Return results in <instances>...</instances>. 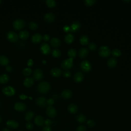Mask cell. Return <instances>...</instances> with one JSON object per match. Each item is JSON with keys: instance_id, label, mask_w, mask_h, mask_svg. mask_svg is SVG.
<instances>
[{"instance_id": "cell-1", "label": "cell", "mask_w": 131, "mask_h": 131, "mask_svg": "<svg viewBox=\"0 0 131 131\" xmlns=\"http://www.w3.org/2000/svg\"><path fill=\"white\" fill-rule=\"evenodd\" d=\"M37 89L41 93H46L50 90V85L47 81H42L38 84Z\"/></svg>"}, {"instance_id": "cell-2", "label": "cell", "mask_w": 131, "mask_h": 131, "mask_svg": "<svg viewBox=\"0 0 131 131\" xmlns=\"http://www.w3.org/2000/svg\"><path fill=\"white\" fill-rule=\"evenodd\" d=\"M12 26L15 30H21L25 26V22L23 19L18 18L14 20Z\"/></svg>"}, {"instance_id": "cell-3", "label": "cell", "mask_w": 131, "mask_h": 131, "mask_svg": "<svg viewBox=\"0 0 131 131\" xmlns=\"http://www.w3.org/2000/svg\"><path fill=\"white\" fill-rule=\"evenodd\" d=\"M98 53L101 57H106L110 55L111 50L108 47L106 46H103L99 48Z\"/></svg>"}, {"instance_id": "cell-4", "label": "cell", "mask_w": 131, "mask_h": 131, "mask_svg": "<svg viewBox=\"0 0 131 131\" xmlns=\"http://www.w3.org/2000/svg\"><path fill=\"white\" fill-rule=\"evenodd\" d=\"M73 59L69 58L62 61L61 64V67L63 69L68 70L73 66Z\"/></svg>"}, {"instance_id": "cell-5", "label": "cell", "mask_w": 131, "mask_h": 131, "mask_svg": "<svg viewBox=\"0 0 131 131\" xmlns=\"http://www.w3.org/2000/svg\"><path fill=\"white\" fill-rule=\"evenodd\" d=\"M2 92L4 94L8 96H12L14 95L15 93L14 89L11 86H7L3 88L2 89Z\"/></svg>"}, {"instance_id": "cell-6", "label": "cell", "mask_w": 131, "mask_h": 131, "mask_svg": "<svg viewBox=\"0 0 131 131\" xmlns=\"http://www.w3.org/2000/svg\"><path fill=\"white\" fill-rule=\"evenodd\" d=\"M80 68L83 72H88L91 71L92 67L89 61L83 60L80 63Z\"/></svg>"}, {"instance_id": "cell-7", "label": "cell", "mask_w": 131, "mask_h": 131, "mask_svg": "<svg viewBox=\"0 0 131 131\" xmlns=\"http://www.w3.org/2000/svg\"><path fill=\"white\" fill-rule=\"evenodd\" d=\"M7 38L8 40L11 42H14L16 41L18 39V36L14 31H9L7 34Z\"/></svg>"}, {"instance_id": "cell-8", "label": "cell", "mask_w": 131, "mask_h": 131, "mask_svg": "<svg viewBox=\"0 0 131 131\" xmlns=\"http://www.w3.org/2000/svg\"><path fill=\"white\" fill-rule=\"evenodd\" d=\"M43 73L41 69L37 68L33 72V79L36 80H40L42 78Z\"/></svg>"}, {"instance_id": "cell-9", "label": "cell", "mask_w": 131, "mask_h": 131, "mask_svg": "<svg viewBox=\"0 0 131 131\" xmlns=\"http://www.w3.org/2000/svg\"><path fill=\"white\" fill-rule=\"evenodd\" d=\"M46 114L49 117L51 118H54L56 116L57 112L53 106L49 105L46 109Z\"/></svg>"}, {"instance_id": "cell-10", "label": "cell", "mask_w": 131, "mask_h": 131, "mask_svg": "<svg viewBox=\"0 0 131 131\" xmlns=\"http://www.w3.org/2000/svg\"><path fill=\"white\" fill-rule=\"evenodd\" d=\"M40 50L41 52L45 55L49 54L51 51V49L49 45L45 42L42 43L40 47Z\"/></svg>"}, {"instance_id": "cell-11", "label": "cell", "mask_w": 131, "mask_h": 131, "mask_svg": "<svg viewBox=\"0 0 131 131\" xmlns=\"http://www.w3.org/2000/svg\"><path fill=\"white\" fill-rule=\"evenodd\" d=\"M36 104L39 107H45L47 104V100L44 97H38L36 100Z\"/></svg>"}, {"instance_id": "cell-12", "label": "cell", "mask_w": 131, "mask_h": 131, "mask_svg": "<svg viewBox=\"0 0 131 131\" xmlns=\"http://www.w3.org/2000/svg\"><path fill=\"white\" fill-rule=\"evenodd\" d=\"M14 108L16 111H19V112H23L24 111L26 108V105L25 103L18 102H16L14 105Z\"/></svg>"}, {"instance_id": "cell-13", "label": "cell", "mask_w": 131, "mask_h": 131, "mask_svg": "<svg viewBox=\"0 0 131 131\" xmlns=\"http://www.w3.org/2000/svg\"><path fill=\"white\" fill-rule=\"evenodd\" d=\"M55 18V15L51 12L46 13L43 17L45 21L49 23L53 22Z\"/></svg>"}, {"instance_id": "cell-14", "label": "cell", "mask_w": 131, "mask_h": 131, "mask_svg": "<svg viewBox=\"0 0 131 131\" xmlns=\"http://www.w3.org/2000/svg\"><path fill=\"white\" fill-rule=\"evenodd\" d=\"M42 39V35L39 33H35L31 37V41L34 43H38L40 42Z\"/></svg>"}, {"instance_id": "cell-15", "label": "cell", "mask_w": 131, "mask_h": 131, "mask_svg": "<svg viewBox=\"0 0 131 131\" xmlns=\"http://www.w3.org/2000/svg\"><path fill=\"white\" fill-rule=\"evenodd\" d=\"M34 84V79L32 77H29L26 78L23 82V84L25 86L29 88L33 85Z\"/></svg>"}, {"instance_id": "cell-16", "label": "cell", "mask_w": 131, "mask_h": 131, "mask_svg": "<svg viewBox=\"0 0 131 131\" xmlns=\"http://www.w3.org/2000/svg\"><path fill=\"white\" fill-rule=\"evenodd\" d=\"M34 122L35 124L39 126H42L45 124V120L43 117L40 115H38L35 117L34 119Z\"/></svg>"}, {"instance_id": "cell-17", "label": "cell", "mask_w": 131, "mask_h": 131, "mask_svg": "<svg viewBox=\"0 0 131 131\" xmlns=\"http://www.w3.org/2000/svg\"><path fill=\"white\" fill-rule=\"evenodd\" d=\"M80 28V24L79 21H76L73 22L70 27V31L72 32H77Z\"/></svg>"}, {"instance_id": "cell-18", "label": "cell", "mask_w": 131, "mask_h": 131, "mask_svg": "<svg viewBox=\"0 0 131 131\" xmlns=\"http://www.w3.org/2000/svg\"><path fill=\"white\" fill-rule=\"evenodd\" d=\"M6 124L8 127L13 128V129L16 128L19 125L18 123L13 120H10L7 121Z\"/></svg>"}, {"instance_id": "cell-19", "label": "cell", "mask_w": 131, "mask_h": 131, "mask_svg": "<svg viewBox=\"0 0 131 131\" xmlns=\"http://www.w3.org/2000/svg\"><path fill=\"white\" fill-rule=\"evenodd\" d=\"M50 74L52 76L55 77H57L60 76L61 74V71L58 68H54L50 71Z\"/></svg>"}, {"instance_id": "cell-20", "label": "cell", "mask_w": 131, "mask_h": 131, "mask_svg": "<svg viewBox=\"0 0 131 131\" xmlns=\"http://www.w3.org/2000/svg\"><path fill=\"white\" fill-rule=\"evenodd\" d=\"M72 92L69 89H66L63 90L61 94V97L64 99H69L72 96Z\"/></svg>"}, {"instance_id": "cell-21", "label": "cell", "mask_w": 131, "mask_h": 131, "mask_svg": "<svg viewBox=\"0 0 131 131\" xmlns=\"http://www.w3.org/2000/svg\"><path fill=\"white\" fill-rule=\"evenodd\" d=\"M50 44L53 47H58L60 45V40L57 37H53L50 40Z\"/></svg>"}, {"instance_id": "cell-22", "label": "cell", "mask_w": 131, "mask_h": 131, "mask_svg": "<svg viewBox=\"0 0 131 131\" xmlns=\"http://www.w3.org/2000/svg\"><path fill=\"white\" fill-rule=\"evenodd\" d=\"M89 53L88 50L85 48H82L80 49L78 52V55L81 58L86 57Z\"/></svg>"}, {"instance_id": "cell-23", "label": "cell", "mask_w": 131, "mask_h": 131, "mask_svg": "<svg viewBox=\"0 0 131 131\" xmlns=\"http://www.w3.org/2000/svg\"><path fill=\"white\" fill-rule=\"evenodd\" d=\"M117 64V60L115 57L110 58L107 62V64L110 68H114Z\"/></svg>"}, {"instance_id": "cell-24", "label": "cell", "mask_w": 131, "mask_h": 131, "mask_svg": "<svg viewBox=\"0 0 131 131\" xmlns=\"http://www.w3.org/2000/svg\"><path fill=\"white\" fill-rule=\"evenodd\" d=\"M68 110L71 114H74L77 113L78 111V107L76 105L71 103L68 106Z\"/></svg>"}, {"instance_id": "cell-25", "label": "cell", "mask_w": 131, "mask_h": 131, "mask_svg": "<svg viewBox=\"0 0 131 131\" xmlns=\"http://www.w3.org/2000/svg\"><path fill=\"white\" fill-rule=\"evenodd\" d=\"M74 79L75 82H80L83 80V76L81 72H78L75 74L74 76Z\"/></svg>"}, {"instance_id": "cell-26", "label": "cell", "mask_w": 131, "mask_h": 131, "mask_svg": "<svg viewBox=\"0 0 131 131\" xmlns=\"http://www.w3.org/2000/svg\"><path fill=\"white\" fill-rule=\"evenodd\" d=\"M29 36V32L27 30H23L19 32L18 34V37L21 39H26Z\"/></svg>"}, {"instance_id": "cell-27", "label": "cell", "mask_w": 131, "mask_h": 131, "mask_svg": "<svg viewBox=\"0 0 131 131\" xmlns=\"http://www.w3.org/2000/svg\"><path fill=\"white\" fill-rule=\"evenodd\" d=\"M9 62L8 58L4 55H0V64L1 66H7Z\"/></svg>"}, {"instance_id": "cell-28", "label": "cell", "mask_w": 131, "mask_h": 131, "mask_svg": "<svg viewBox=\"0 0 131 131\" xmlns=\"http://www.w3.org/2000/svg\"><path fill=\"white\" fill-rule=\"evenodd\" d=\"M9 79V77L7 74H2L0 75V83H7Z\"/></svg>"}, {"instance_id": "cell-29", "label": "cell", "mask_w": 131, "mask_h": 131, "mask_svg": "<svg viewBox=\"0 0 131 131\" xmlns=\"http://www.w3.org/2000/svg\"><path fill=\"white\" fill-rule=\"evenodd\" d=\"M74 39V35L72 34L68 33L64 37V40L66 43H72Z\"/></svg>"}, {"instance_id": "cell-30", "label": "cell", "mask_w": 131, "mask_h": 131, "mask_svg": "<svg viewBox=\"0 0 131 131\" xmlns=\"http://www.w3.org/2000/svg\"><path fill=\"white\" fill-rule=\"evenodd\" d=\"M79 40L82 45H86L89 42V38L86 35H83L80 37Z\"/></svg>"}, {"instance_id": "cell-31", "label": "cell", "mask_w": 131, "mask_h": 131, "mask_svg": "<svg viewBox=\"0 0 131 131\" xmlns=\"http://www.w3.org/2000/svg\"><path fill=\"white\" fill-rule=\"evenodd\" d=\"M76 120L77 121L80 123H84L86 120V118L85 117V116L82 114H79L76 117Z\"/></svg>"}, {"instance_id": "cell-32", "label": "cell", "mask_w": 131, "mask_h": 131, "mask_svg": "<svg viewBox=\"0 0 131 131\" xmlns=\"http://www.w3.org/2000/svg\"><path fill=\"white\" fill-rule=\"evenodd\" d=\"M68 55L70 58L73 59L76 55V51L74 49H70L68 52Z\"/></svg>"}, {"instance_id": "cell-33", "label": "cell", "mask_w": 131, "mask_h": 131, "mask_svg": "<svg viewBox=\"0 0 131 131\" xmlns=\"http://www.w3.org/2000/svg\"><path fill=\"white\" fill-rule=\"evenodd\" d=\"M33 116H34L33 112L30 111H28L26 113L25 118V119H26V121H29L32 119Z\"/></svg>"}, {"instance_id": "cell-34", "label": "cell", "mask_w": 131, "mask_h": 131, "mask_svg": "<svg viewBox=\"0 0 131 131\" xmlns=\"http://www.w3.org/2000/svg\"><path fill=\"white\" fill-rule=\"evenodd\" d=\"M28 26H29V28L31 29V30H35L36 29H37L38 28V24L34 21H31L29 24H28Z\"/></svg>"}, {"instance_id": "cell-35", "label": "cell", "mask_w": 131, "mask_h": 131, "mask_svg": "<svg viewBox=\"0 0 131 131\" xmlns=\"http://www.w3.org/2000/svg\"><path fill=\"white\" fill-rule=\"evenodd\" d=\"M61 52L59 50L57 49H54L52 52V55L53 57H55V58H57L58 57H59L61 55Z\"/></svg>"}, {"instance_id": "cell-36", "label": "cell", "mask_w": 131, "mask_h": 131, "mask_svg": "<svg viewBox=\"0 0 131 131\" xmlns=\"http://www.w3.org/2000/svg\"><path fill=\"white\" fill-rule=\"evenodd\" d=\"M46 5L50 8H53L56 5V2L54 0H47L46 1Z\"/></svg>"}, {"instance_id": "cell-37", "label": "cell", "mask_w": 131, "mask_h": 131, "mask_svg": "<svg viewBox=\"0 0 131 131\" xmlns=\"http://www.w3.org/2000/svg\"><path fill=\"white\" fill-rule=\"evenodd\" d=\"M112 54L114 57H119L121 55V52L118 49H114L112 51Z\"/></svg>"}, {"instance_id": "cell-38", "label": "cell", "mask_w": 131, "mask_h": 131, "mask_svg": "<svg viewBox=\"0 0 131 131\" xmlns=\"http://www.w3.org/2000/svg\"><path fill=\"white\" fill-rule=\"evenodd\" d=\"M32 73V70L30 68H26L23 69V73L25 76H29Z\"/></svg>"}, {"instance_id": "cell-39", "label": "cell", "mask_w": 131, "mask_h": 131, "mask_svg": "<svg viewBox=\"0 0 131 131\" xmlns=\"http://www.w3.org/2000/svg\"><path fill=\"white\" fill-rule=\"evenodd\" d=\"M84 2L86 6H90L94 5L96 1L95 0H85Z\"/></svg>"}, {"instance_id": "cell-40", "label": "cell", "mask_w": 131, "mask_h": 131, "mask_svg": "<svg viewBox=\"0 0 131 131\" xmlns=\"http://www.w3.org/2000/svg\"><path fill=\"white\" fill-rule=\"evenodd\" d=\"M86 124L89 127H93L95 125V122L93 120L90 119L86 121Z\"/></svg>"}, {"instance_id": "cell-41", "label": "cell", "mask_w": 131, "mask_h": 131, "mask_svg": "<svg viewBox=\"0 0 131 131\" xmlns=\"http://www.w3.org/2000/svg\"><path fill=\"white\" fill-rule=\"evenodd\" d=\"M76 131H86V128L85 126L81 125L77 127Z\"/></svg>"}, {"instance_id": "cell-42", "label": "cell", "mask_w": 131, "mask_h": 131, "mask_svg": "<svg viewBox=\"0 0 131 131\" xmlns=\"http://www.w3.org/2000/svg\"><path fill=\"white\" fill-rule=\"evenodd\" d=\"M89 48L91 51H94L96 49V45L95 43L91 42L89 45Z\"/></svg>"}, {"instance_id": "cell-43", "label": "cell", "mask_w": 131, "mask_h": 131, "mask_svg": "<svg viewBox=\"0 0 131 131\" xmlns=\"http://www.w3.org/2000/svg\"><path fill=\"white\" fill-rule=\"evenodd\" d=\"M33 124L31 122H29L26 124V128L28 130L32 129L33 128Z\"/></svg>"}, {"instance_id": "cell-44", "label": "cell", "mask_w": 131, "mask_h": 131, "mask_svg": "<svg viewBox=\"0 0 131 131\" xmlns=\"http://www.w3.org/2000/svg\"><path fill=\"white\" fill-rule=\"evenodd\" d=\"M54 103V100L53 98H50L47 100V104L49 106H52Z\"/></svg>"}, {"instance_id": "cell-45", "label": "cell", "mask_w": 131, "mask_h": 131, "mask_svg": "<svg viewBox=\"0 0 131 131\" xmlns=\"http://www.w3.org/2000/svg\"><path fill=\"white\" fill-rule=\"evenodd\" d=\"M63 76L66 77H69L71 76V73L69 71H66L63 72Z\"/></svg>"}, {"instance_id": "cell-46", "label": "cell", "mask_w": 131, "mask_h": 131, "mask_svg": "<svg viewBox=\"0 0 131 131\" xmlns=\"http://www.w3.org/2000/svg\"><path fill=\"white\" fill-rule=\"evenodd\" d=\"M6 70L8 72H11L13 70V68L10 65H7L6 67Z\"/></svg>"}, {"instance_id": "cell-47", "label": "cell", "mask_w": 131, "mask_h": 131, "mask_svg": "<svg viewBox=\"0 0 131 131\" xmlns=\"http://www.w3.org/2000/svg\"><path fill=\"white\" fill-rule=\"evenodd\" d=\"M63 30L64 32H68L69 31H70V27L67 25L66 26H64L63 27Z\"/></svg>"}, {"instance_id": "cell-48", "label": "cell", "mask_w": 131, "mask_h": 131, "mask_svg": "<svg viewBox=\"0 0 131 131\" xmlns=\"http://www.w3.org/2000/svg\"><path fill=\"white\" fill-rule=\"evenodd\" d=\"M51 121L50 119H47L45 120V124L46 125V126H50V125H51Z\"/></svg>"}, {"instance_id": "cell-49", "label": "cell", "mask_w": 131, "mask_h": 131, "mask_svg": "<svg viewBox=\"0 0 131 131\" xmlns=\"http://www.w3.org/2000/svg\"><path fill=\"white\" fill-rule=\"evenodd\" d=\"M42 39H43V40L44 41H48L49 40V39H50V36L49 35H48V34H45L42 37Z\"/></svg>"}, {"instance_id": "cell-50", "label": "cell", "mask_w": 131, "mask_h": 131, "mask_svg": "<svg viewBox=\"0 0 131 131\" xmlns=\"http://www.w3.org/2000/svg\"><path fill=\"white\" fill-rule=\"evenodd\" d=\"M33 64V60L32 59H29L27 61V65L29 67H32Z\"/></svg>"}, {"instance_id": "cell-51", "label": "cell", "mask_w": 131, "mask_h": 131, "mask_svg": "<svg viewBox=\"0 0 131 131\" xmlns=\"http://www.w3.org/2000/svg\"><path fill=\"white\" fill-rule=\"evenodd\" d=\"M19 98H20V99H21V100H25V99H27V98H28V97L27 96H26V95H25V94H22L20 95L19 96Z\"/></svg>"}, {"instance_id": "cell-52", "label": "cell", "mask_w": 131, "mask_h": 131, "mask_svg": "<svg viewBox=\"0 0 131 131\" xmlns=\"http://www.w3.org/2000/svg\"><path fill=\"white\" fill-rule=\"evenodd\" d=\"M42 131H52V130L50 126H46L43 127Z\"/></svg>"}, {"instance_id": "cell-53", "label": "cell", "mask_w": 131, "mask_h": 131, "mask_svg": "<svg viewBox=\"0 0 131 131\" xmlns=\"http://www.w3.org/2000/svg\"><path fill=\"white\" fill-rule=\"evenodd\" d=\"M2 131H10V130L8 129H7V128H4V129L2 130Z\"/></svg>"}, {"instance_id": "cell-54", "label": "cell", "mask_w": 131, "mask_h": 131, "mask_svg": "<svg viewBox=\"0 0 131 131\" xmlns=\"http://www.w3.org/2000/svg\"><path fill=\"white\" fill-rule=\"evenodd\" d=\"M42 63H46V61L45 60H42Z\"/></svg>"}, {"instance_id": "cell-55", "label": "cell", "mask_w": 131, "mask_h": 131, "mask_svg": "<svg viewBox=\"0 0 131 131\" xmlns=\"http://www.w3.org/2000/svg\"><path fill=\"white\" fill-rule=\"evenodd\" d=\"M123 2H131V1H124Z\"/></svg>"}, {"instance_id": "cell-56", "label": "cell", "mask_w": 131, "mask_h": 131, "mask_svg": "<svg viewBox=\"0 0 131 131\" xmlns=\"http://www.w3.org/2000/svg\"><path fill=\"white\" fill-rule=\"evenodd\" d=\"M1 2H2V1H1V0H0V4H1Z\"/></svg>"}, {"instance_id": "cell-57", "label": "cell", "mask_w": 131, "mask_h": 131, "mask_svg": "<svg viewBox=\"0 0 131 131\" xmlns=\"http://www.w3.org/2000/svg\"><path fill=\"white\" fill-rule=\"evenodd\" d=\"M1 117H0V122H1Z\"/></svg>"}]
</instances>
